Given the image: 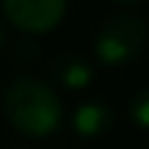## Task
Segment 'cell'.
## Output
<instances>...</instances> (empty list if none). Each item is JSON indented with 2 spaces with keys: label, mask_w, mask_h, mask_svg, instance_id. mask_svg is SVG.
<instances>
[{
  "label": "cell",
  "mask_w": 149,
  "mask_h": 149,
  "mask_svg": "<svg viewBox=\"0 0 149 149\" xmlns=\"http://www.w3.org/2000/svg\"><path fill=\"white\" fill-rule=\"evenodd\" d=\"M3 47H5V29L0 26V52H3Z\"/></svg>",
  "instance_id": "9"
},
{
  "label": "cell",
  "mask_w": 149,
  "mask_h": 149,
  "mask_svg": "<svg viewBox=\"0 0 149 149\" xmlns=\"http://www.w3.org/2000/svg\"><path fill=\"white\" fill-rule=\"evenodd\" d=\"M50 76H52L60 86L79 92V89H86V86L92 84L94 71H92L89 60L81 58L79 52H63V55H58V58L50 63Z\"/></svg>",
  "instance_id": "5"
},
{
  "label": "cell",
  "mask_w": 149,
  "mask_h": 149,
  "mask_svg": "<svg viewBox=\"0 0 149 149\" xmlns=\"http://www.w3.org/2000/svg\"><path fill=\"white\" fill-rule=\"evenodd\" d=\"M3 16L24 34H47L65 16V0H3Z\"/></svg>",
  "instance_id": "3"
},
{
  "label": "cell",
  "mask_w": 149,
  "mask_h": 149,
  "mask_svg": "<svg viewBox=\"0 0 149 149\" xmlns=\"http://www.w3.org/2000/svg\"><path fill=\"white\" fill-rule=\"evenodd\" d=\"M5 120L26 136H47L63 120V105L58 92L39 79H16L3 94Z\"/></svg>",
  "instance_id": "1"
},
{
  "label": "cell",
  "mask_w": 149,
  "mask_h": 149,
  "mask_svg": "<svg viewBox=\"0 0 149 149\" xmlns=\"http://www.w3.org/2000/svg\"><path fill=\"white\" fill-rule=\"evenodd\" d=\"M147 45V21L136 13L110 16L94 34V55L105 65H126Z\"/></svg>",
  "instance_id": "2"
},
{
  "label": "cell",
  "mask_w": 149,
  "mask_h": 149,
  "mask_svg": "<svg viewBox=\"0 0 149 149\" xmlns=\"http://www.w3.org/2000/svg\"><path fill=\"white\" fill-rule=\"evenodd\" d=\"M73 131L84 139H97L113 128V107L102 100L81 102L73 113Z\"/></svg>",
  "instance_id": "4"
},
{
  "label": "cell",
  "mask_w": 149,
  "mask_h": 149,
  "mask_svg": "<svg viewBox=\"0 0 149 149\" xmlns=\"http://www.w3.org/2000/svg\"><path fill=\"white\" fill-rule=\"evenodd\" d=\"M10 55H13V60H16V63L31 65V63H37V60H39V55H42V47H39V42H37L31 34H26V37H21V39L13 45Z\"/></svg>",
  "instance_id": "6"
},
{
  "label": "cell",
  "mask_w": 149,
  "mask_h": 149,
  "mask_svg": "<svg viewBox=\"0 0 149 149\" xmlns=\"http://www.w3.org/2000/svg\"><path fill=\"white\" fill-rule=\"evenodd\" d=\"M13 149H29V147H13Z\"/></svg>",
  "instance_id": "10"
},
{
  "label": "cell",
  "mask_w": 149,
  "mask_h": 149,
  "mask_svg": "<svg viewBox=\"0 0 149 149\" xmlns=\"http://www.w3.org/2000/svg\"><path fill=\"white\" fill-rule=\"evenodd\" d=\"M128 118L136 123V128H147L149 126V92L141 89L134 94V100L128 102Z\"/></svg>",
  "instance_id": "7"
},
{
  "label": "cell",
  "mask_w": 149,
  "mask_h": 149,
  "mask_svg": "<svg viewBox=\"0 0 149 149\" xmlns=\"http://www.w3.org/2000/svg\"><path fill=\"white\" fill-rule=\"evenodd\" d=\"M113 3H118V5H141L144 0H113Z\"/></svg>",
  "instance_id": "8"
}]
</instances>
